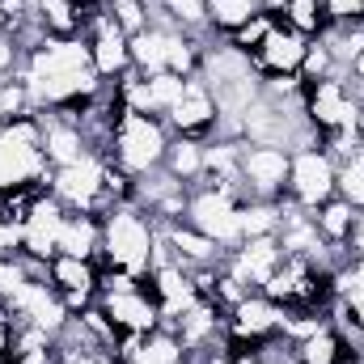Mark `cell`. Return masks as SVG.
Returning a JSON list of instances; mask_svg holds the SVG:
<instances>
[{"instance_id":"20","label":"cell","mask_w":364,"mask_h":364,"mask_svg":"<svg viewBox=\"0 0 364 364\" xmlns=\"http://www.w3.org/2000/svg\"><path fill=\"white\" fill-rule=\"evenodd\" d=\"M161 233H166V242L174 246V255H178L182 267H216V263H225V255L229 250H220L212 237H203L195 225H186V220H170V225H157Z\"/></svg>"},{"instance_id":"38","label":"cell","mask_w":364,"mask_h":364,"mask_svg":"<svg viewBox=\"0 0 364 364\" xmlns=\"http://www.w3.org/2000/svg\"><path fill=\"white\" fill-rule=\"evenodd\" d=\"M13 255H21V225L9 220L0 208V259H13Z\"/></svg>"},{"instance_id":"15","label":"cell","mask_w":364,"mask_h":364,"mask_svg":"<svg viewBox=\"0 0 364 364\" xmlns=\"http://www.w3.org/2000/svg\"><path fill=\"white\" fill-rule=\"evenodd\" d=\"M81 38L90 43L93 68L102 81H119L123 73H132V38L110 21V13H97Z\"/></svg>"},{"instance_id":"2","label":"cell","mask_w":364,"mask_h":364,"mask_svg":"<svg viewBox=\"0 0 364 364\" xmlns=\"http://www.w3.org/2000/svg\"><path fill=\"white\" fill-rule=\"evenodd\" d=\"M153 242H157V220L136 203H119L102 216V259H97V267H123V272L149 279Z\"/></svg>"},{"instance_id":"42","label":"cell","mask_w":364,"mask_h":364,"mask_svg":"<svg viewBox=\"0 0 364 364\" xmlns=\"http://www.w3.org/2000/svg\"><path fill=\"white\" fill-rule=\"evenodd\" d=\"M0 127H4V119H0Z\"/></svg>"},{"instance_id":"19","label":"cell","mask_w":364,"mask_h":364,"mask_svg":"<svg viewBox=\"0 0 364 364\" xmlns=\"http://www.w3.org/2000/svg\"><path fill=\"white\" fill-rule=\"evenodd\" d=\"M149 288L161 305V326H170L182 309L195 301V284H191V272L182 263H166V267H153L149 272Z\"/></svg>"},{"instance_id":"27","label":"cell","mask_w":364,"mask_h":364,"mask_svg":"<svg viewBox=\"0 0 364 364\" xmlns=\"http://www.w3.org/2000/svg\"><path fill=\"white\" fill-rule=\"evenodd\" d=\"M255 13H259V0H208V26L212 34H225V38L242 30Z\"/></svg>"},{"instance_id":"1","label":"cell","mask_w":364,"mask_h":364,"mask_svg":"<svg viewBox=\"0 0 364 364\" xmlns=\"http://www.w3.org/2000/svg\"><path fill=\"white\" fill-rule=\"evenodd\" d=\"M17 77L26 81V90H30L38 110H77L106 85L97 77V68H93L90 43L81 34H73V38H51L47 34L26 55Z\"/></svg>"},{"instance_id":"37","label":"cell","mask_w":364,"mask_h":364,"mask_svg":"<svg viewBox=\"0 0 364 364\" xmlns=\"http://www.w3.org/2000/svg\"><path fill=\"white\" fill-rule=\"evenodd\" d=\"M322 9H326V26H335V21H360L364 17V0H322Z\"/></svg>"},{"instance_id":"31","label":"cell","mask_w":364,"mask_h":364,"mask_svg":"<svg viewBox=\"0 0 364 364\" xmlns=\"http://www.w3.org/2000/svg\"><path fill=\"white\" fill-rule=\"evenodd\" d=\"M38 114V106H34V97L26 90V81L21 77H9V81H0V119L9 123V119H34Z\"/></svg>"},{"instance_id":"3","label":"cell","mask_w":364,"mask_h":364,"mask_svg":"<svg viewBox=\"0 0 364 364\" xmlns=\"http://www.w3.org/2000/svg\"><path fill=\"white\" fill-rule=\"evenodd\" d=\"M174 132L166 127L161 114H144V110H119L114 119V136H110V161L140 178L149 170H161L166 161V149H170Z\"/></svg>"},{"instance_id":"33","label":"cell","mask_w":364,"mask_h":364,"mask_svg":"<svg viewBox=\"0 0 364 364\" xmlns=\"http://www.w3.org/2000/svg\"><path fill=\"white\" fill-rule=\"evenodd\" d=\"M106 13H110V21H114L127 38H136L140 30H149V9H144L140 0H110Z\"/></svg>"},{"instance_id":"30","label":"cell","mask_w":364,"mask_h":364,"mask_svg":"<svg viewBox=\"0 0 364 364\" xmlns=\"http://www.w3.org/2000/svg\"><path fill=\"white\" fill-rule=\"evenodd\" d=\"M275 26H279V13H267V9H259V13H255V17H250L242 30H233L225 43H229V47H237V51H246V55H255V51L263 47V38L272 34Z\"/></svg>"},{"instance_id":"11","label":"cell","mask_w":364,"mask_h":364,"mask_svg":"<svg viewBox=\"0 0 364 364\" xmlns=\"http://www.w3.org/2000/svg\"><path fill=\"white\" fill-rule=\"evenodd\" d=\"M288 166H292L288 149L242 140V182L250 186L255 199H284L288 195Z\"/></svg>"},{"instance_id":"8","label":"cell","mask_w":364,"mask_h":364,"mask_svg":"<svg viewBox=\"0 0 364 364\" xmlns=\"http://www.w3.org/2000/svg\"><path fill=\"white\" fill-rule=\"evenodd\" d=\"M9 318L13 322H26V326H38V331H47L51 339L68 326V305H64V296H60V288L51 284V279H21L13 292H9Z\"/></svg>"},{"instance_id":"25","label":"cell","mask_w":364,"mask_h":364,"mask_svg":"<svg viewBox=\"0 0 364 364\" xmlns=\"http://www.w3.org/2000/svg\"><path fill=\"white\" fill-rule=\"evenodd\" d=\"M242 242L246 237H275L279 233V199H246L237 212Z\"/></svg>"},{"instance_id":"34","label":"cell","mask_w":364,"mask_h":364,"mask_svg":"<svg viewBox=\"0 0 364 364\" xmlns=\"http://www.w3.org/2000/svg\"><path fill=\"white\" fill-rule=\"evenodd\" d=\"M301 77H305V81L339 77V64H335V55L326 51V43H322V38H309V47H305V60H301Z\"/></svg>"},{"instance_id":"44","label":"cell","mask_w":364,"mask_h":364,"mask_svg":"<svg viewBox=\"0 0 364 364\" xmlns=\"http://www.w3.org/2000/svg\"><path fill=\"white\" fill-rule=\"evenodd\" d=\"M106 4H110V0H106Z\"/></svg>"},{"instance_id":"32","label":"cell","mask_w":364,"mask_h":364,"mask_svg":"<svg viewBox=\"0 0 364 364\" xmlns=\"http://www.w3.org/2000/svg\"><path fill=\"white\" fill-rule=\"evenodd\" d=\"M335 301L364 309V259H348L339 272H335Z\"/></svg>"},{"instance_id":"18","label":"cell","mask_w":364,"mask_h":364,"mask_svg":"<svg viewBox=\"0 0 364 364\" xmlns=\"http://www.w3.org/2000/svg\"><path fill=\"white\" fill-rule=\"evenodd\" d=\"M47 279L60 288L68 314H81L85 305L97 301V263L90 259H73V255H55L47 263Z\"/></svg>"},{"instance_id":"36","label":"cell","mask_w":364,"mask_h":364,"mask_svg":"<svg viewBox=\"0 0 364 364\" xmlns=\"http://www.w3.org/2000/svg\"><path fill=\"white\" fill-rule=\"evenodd\" d=\"M203 364H259V352H255V348H237V343L225 339Z\"/></svg>"},{"instance_id":"10","label":"cell","mask_w":364,"mask_h":364,"mask_svg":"<svg viewBox=\"0 0 364 364\" xmlns=\"http://www.w3.org/2000/svg\"><path fill=\"white\" fill-rule=\"evenodd\" d=\"M279 318H284V305H275L263 292H250L225 314V339L237 348H259L279 335Z\"/></svg>"},{"instance_id":"17","label":"cell","mask_w":364,"mask_h":364,"mask_svg":"<svg viewBox=\"0 0 364 364\" xmlns=\"http://www.w3.org/2000/svg\"><path fill=\"white\" fill-rule=\"evenodd\" d=\"M305 47H309V38H305L301 30L284 26V17H279V26L263 38V47L250 55V60H255V73H259V77H292V73H301Z\"/></svg>"},{"instance_id":"29","label":"cell","mask_w":364,"mask_h":364,"mask_svg":"<svg viewBox=\"0 0 364 364\" xmlns=\"http://www.w3.org/2000/svg\"><path fill=\"white\" fill-rule=\"evenodd\" d=\"M279 17H284V26L301 30L305 38H318V34L326 30V9H322V0H288Z\"/></svg>"},{"instance_id":"6","label":"cell","mask_w":364,"mask_h":364,"mask_svg":"<svg viewBox=\"0 0 364 364\" xmlns=\"http://www.w3.org/2000/svg\"><path fill=\"white\" fill-rule=\"evenodd\" d=\"M364 97L360 85L339 73V77H322V81H305V114L309 123L318 127V136H331V132H343L356 123Z\"/></svg>"},{"instance_id":"21","label":"cell","mask_w":364,"mask_h":364,"mask_svg":"<svg viewBox=\"0 0 364 364\" xmlns=\"http://www.w3.org/2000/svg\"><path fill=\"white\" fill-rule=\"evenodd\" d=\"M60 255L97 263L102 259V216H93V212H68L64 229H60Z\"/></svg>"},{"instance_id":"35","label":"cell","mask_w":364,"mask_h":364,"mask_svg":"<svg viewBox=\"0 0 364 364\" xmlns=\"http://www.w3.org/2000/svg\"><path fill=\"white\" fill-rule=\"evenodd\" d=\"M335 195L339 199H348L356 212H364V157L356 161H348V166H339V182H335Z\"/></svg>"},{"instance_id":"41","label":"cell","mask_w":364,"mask_h":364,"mask_svg":"<svg viewBox=\"0 0 364 364\" xmlns=\"http://www.w3.org/2000/svg\"><path fill=\"white\" fill-rule=\"evenodd\" d=\"M356 314H360V322H364V309H356Z\"/></svg>"},{"instance_id":"13","label":"cell","mask_w":364,"mask_h":364,"mask_svg":"<svg viewBox=\"0 0 364 364\" xmlns=\"http://www.w3.org/2000/svg\"><path fill=\"white\" fill-rule=\"evenodd\" d=\"M97 305L106 309V318L114 322L119 335H153L161 326V305H157L149 279L132 292H106V296H97Z\"/></svg>"},{"instance_id":"23","label":"cell","mask_w":364,"mask_h":364,"mask_svg":"<svg viewBox=\"0 0 364 364\" xmlns=\"http://www.w3.org/2000/svg\"><path fill=\"white\" fill-rule=\"evenodd\" d=\"M292 356H296V364H339V356H348V343L339 339V331L331 322H322L314 335L292 343Z\"/></svg>"},{"instance_id":"26","label":"cell","mask_w":364,"mask_h":364,"mask_svg":"<svg viewBox=\"0 0 364 364\" xmlns=\"http://www.w3.org/2000/svg\"><path fill=\"white\" fill-rule=\"evenodd\" d=\"M182 360H186V352H182L178 335H174L170 326H157L153 335H144L140 352H136L127 364H182Z\"/></svg>"},{"instance_id":"14","label":"cell","mask_w":364,"mask_h":364,"mask_svg":"<svg viewBox=\"0 0 364 364\" xmlns=\"http://www.w3.org/2000/svg\"><path fill=\"white\" fill-rule=\"evenodd\" d=\"M279 263H284V246H279V237H246V242H237L229 255H225V272L237 275L250 292H263L267 288V279L279 272Z\"/></svg>"},{"instance_id":"22","label":"cell","mask_w":364,"mask_h":364,"mask_svg":"<svg viewBox=\"0 0 364 364\" xmlns=\"http://www.w3.org/2000/svg\"><path fill=\"white\" fill-rule=\"evenodd\" d=\"M356 216L360 212L348 199H339V195H331L322 208H314V225H318V233H322L326 246H348V237L356 229Z\"/></svg>"},{"instance_id":"39","label":"cell","mask_w":364,"mask_h":364,"mask_svg":"<svg viewBox=\"0 0 364 364\" xmlns=\"http://www.w3.org/2000/svg\"><path fill=\"white\" fill-rule=\"evenodd\" d=\"M348 250H352V259H364V212L356 216V229L348 237Z\"/></svg>"},{"instance_id":"12","label":"cell","mask_w":364,"mask_h":364,"mask_svg":"<svg viewBox=\"0 0 364 364\" xmlns=\"http://www.w3.org/2000/svg\"><path fill=\"white\" fill-rule=\"evenodd\" d=\"M64 216H68V208H64L51 191H43V195L34 199L30 216L21 220V255L51 263V259L60 255V229H64Z\"/></svg>"},{"instance_id":"40","label":"cell","mask_w":364,"mask_h":364,"mask_svg":"<svg viewBox=\"0 0 364 364\" xmlns=\"http://www.w3.org/2000/svg\"><path fill=\"white\" fill-rule=\"evenodd\" d=\"M284 4L288 0H259V9H267V13H284Z\"/></svg>"},{"instance_id":"16","label":"cell","mask_w":364,"mask_h":364,"mask_svg":"<svg viewBox=\"0 0 364 364\" xmlns=\"http://www.w3.org/2000/svg\"><path fill=\"white\" fill-rule=\"evenodd\" d=\"M166 127L174 136L212 140V132H216V102H212V90L203 85V77H186V93L178 97V106L166 114Z\"/></svg>"},{"instance_id":"24","label":"cell","mask_w":364,"mask_h":364,"mask_svg":"<svg viewBox=\"0 0 364 364\" xmlns=\"http://www.w3.org/2000/svg\"><path fill=\"white\" fill-rule=\"evenodd\" d=\"M170 174L186 186H199L203 182V140H191V136H174L170 149H166V161H161Z\"/></svg>"},{"instance_id":"9","label":"cell","mask_w":364,"mask_h":364,"mask_svg":"<svg viewBox=\"0 0 364 364\" xmlns=\"http://www.w3.org/2000/svg\"><path fill=\"white\" fill-rule=\"evenodd\" d=\"M335 182H339V166L326 149H301L292 153V166H288V195L301 203V208H322L331 195H335Z\"/></svg>"},{"instance_id":"7","label":"cell","mask_w":364,"mask_h":364,"mask_svg":"<svg viewBox=\"0 0 364 364\" xmlns=\"http://www.w3.org/2000/svg\"><path fill=\"white\" fill-rule=\"evenodd\" d=\"M237 212H242V203H237L229 191H220V186H212V182L191 186V199H186V225H195V229H199L203 237H212L220 250H233V246L242 242Z\"/></svg>"},{"instance_id":"43","label":"cell","mask_w":364,"mask_h":364,"mask_svg":"<svg viewBox=\"0 0 364 364\" xmlns=\"http://www.w3.org/2000/svg\"><path fill=\"white\" fill-rule=\"evenodd\" d=\"M182 364H191V360H182Z\"/></svg>"},{"instance_id":"5","label":"cell","mask_w":364,"mask_h":364,"mask_svg":"<svg viewBox=\"0 0 364 364\" xmlns=\"http://www.w3.org/2000/svg\"><path fill=\"white\" fill-rule=\"evenodd\" d=\"M106 161L102 153H90L64 170H51V195L68 208V212H93V216H106L114 203L106 195Z\"/></svg>"},{"instance_id":"4","label":"cell","mask_w":364,"mask_h":364,"mask_svg":"<svg viewBox=\"0 0 364 364\" xmlns=\"http://www.w3.org/2000/svg\"><path fill=\"white\" fill-rule=\"evenodd\" d=\"M13 186H47L51 191V161L43 153L38 119H9L0 127V195Z\"/></svg>"},{"instance_id":"28","label":"cell","mask_w":364,"mask_h":364,"mask_svg":"<svg viewBox=\"0 0 364 364\" xmlns=\"http://www.w3.org/2000/svg\"><path fill=\"white\" fill-rule=\"evenodd\" d=\"M144 93H149V114H170L178 106V97L186 93V77L174 73H157V77H144Z\"/></svg>"}]
</instances>
